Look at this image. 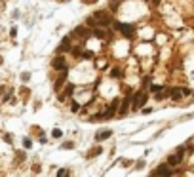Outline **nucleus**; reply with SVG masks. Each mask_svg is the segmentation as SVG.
Wrapping results in <instances>:
<instances>
[{
	"instance_id": "22",
	"label": "nucleus",
	"mask_w": 194,
	"mask_h": 177,
	"mask_svg": "<svg viewBox=\"0 0 194 177\" xmlns=\"http://www.w3.org/2000/svg\"><path fill=\"white\" fill-rule=\"evenodd\" d=\"M185 145H181V147H177V154H183V152H185Z\"/></svg>"
},
{
	"instance_id": "12",
	"label": "nucleus",
	"mask_w": 194,
	"mask_h": 177,
	"mask_svg": "<svg viewBox=\"0 0 194 177\" xmlns=\"http://www.w3.org/2000/svg\"><path fill=\"white\" fill-rule=\"evenodd\" d=\"M167 93L171 95V99H173V101H179V97H181V91L177 90V88H171V90L167 91Z\"/></svg>"
},
{
	"instance_id": "5",
	"label": "nucleus",
	"mask_w": 194,
	"mask_h": 177,
	"mask_svg": "<svg viewBox=\"0 0 194 177\" xmlns=\"http://www.w3.org/2000/svg\"><path fill=\"white\" fill-rule=\"evenodd\" d=\"M129 105H132V97H126V99L122 101V105H120V111H118V114H120V116H124V114L126 112H128V109H129Z\"/></svg>"
},
{
	"instance_id": "10",
	"label": "nucleus",
	"mask_w": 194,
	"mask_h": 177,
	"mask_svg": "<svg viewBox=\"0 0 194 177\" xmlns=\"http://www.w3.org/2000/svg\"><path fill=\"white\" fill-rule=\"evenodd\" d=\"M72 91H74V86H72V84H67V88H65V91H63L61 95H59V99H61V101H63V99H67V97H69V95H71Z\"/></svg>"
},
{
	"instance_id": "23",
	"label": "nucleus",
	"mask_w": 194,
	"mask_h": 177,
	"mask_svg": "<svg viewBox=\"0 0 194 177\" xmlns=\"http://www.w3.org/2000/svg\"><path fill=\"white\" fill-rule=\"evenodd\" d=\"M51 135H54V137H61V132H59V129H54V132H51Z\"/></svg>"
},
{
	"instance_id": "24",
	"label": "nucleus",
	"mask_w": 194,
	"mask_h": 177,
	"mask_svg": "<svg viewBox=\"0 0 194 177\" xmlns=\"http://www.w3.org/2000/svg\"><path fill=\"white\" fill-rule=\"evenodd\" d=\"M67 175V170H59L57 171V177H65Z\"/></svg>"
},
{
	"instance_id": "26",
	"label": "nucleus",
	"mask_w": 194,
	"mask_h": 177,
	"mask_svg": "<svg viewBox=\"0 0 194 177\" xmlns=\"http://www.w3.org/2000/svg\"><path fill=\"white\" fill-rule=\"evenodd\" d=\"M23 145H25V147L29 149V147H30V139H25V141H23Z\"/></svg>"
},
{
	"instance_id": "18",
	"label": "nucleus",
	"mask_w": 194,
	"mask_h": 177,
	"mask_svg": "<svg viewBox=\"0 0 194 177\" xmlns=\"http://www.w3.org/2000/svg\"><path fill=\"white\" fill-rule=\"evenodd\" d=\"M71 109H72V111H74V112H76V111H78V109H80V105H78V103H76V101H72V103H71Z\"/></svg>"
},
{
	"instance_id": "8",
	"label": "nucleus",
	"mask_w": 194,
	"mask_h": 177,
	"mask_svg": "<svg viewBox=\"0 0 194 177\" xmlns=\"http://www.w3.org/2000/svg\"><path fill=\"white\" fill-rule=\"evenodd\" d=\"M51 65H54L55 69H59V71H61V69H65V59H63V55H57L55 59L51 61Z\"/></svg>"
},
{
	"instance_id": "4",
	"label": "nucleus",
	"mask_w": 194,
	"mask_h": 177,
	"mask_svg": "<svg viewBox=\"0 0 194 177\" xmlns=\"http://www.w3.org/2000/svg\"><path fill=\"white\" fill-rule=\"evenodd\" d=\"M183 162V154H171V156H167V166H169V168H177V166H179Z\"/></svg>"
},
{
	"instance_id": "27",
	"label": "nucleus",
	"mask_w": 194,
	"mask_h": 177,
	"mask_svg": "<svg viewBox=\"0 0 194 177\" xmlns=\"http://www.w3.org/2000/svg\"><path fill=\"white\" fill-rule=\"evenodd\" d=\"M84 2H86V4H88V2H90V4H93V2H97V0H84Z\"/></svg>"
},
{
	"instance_id": "6",
	"label": "nucleus",
	"mask_w": 194,
	"mask_h": 177,
	"mask_svg": "<svg viewBox=\"0 0 194 177\" xmlns=\"http://www.w3.org/2000/svg\"><path fill=\"white\" fill-rule=\"evenodd\" d=\"M67 74H69V71H67V67H65V69H61V76L57 78V82H55V91H57V90H61L63 82L67 80Z\"/></svg>"
},
{
	"instance_id": "16",
	"label": "nucleus",
	"mask_w": 194,
	"mask_h": 177,
	"mask_svg": "<svg viewBox=\"0 0 194 177\" xmlns=\"http://www.w3.org/2000/svg\"><path fill=\"white\" fill-rule=\"evenodd\" d=\"M150 90H152L154 93H158V91H162V90H164V86H160V84H154V86H150Z\"/></svg>"
},
{
	"instance_id": "19",
	"label": "nucleus",
	"mask_w": 194,
	"mask_h": 177,
	"mask_svg": "<svg viewBox=\"0 0 194 177\" xmlns=\"http://www.w3.org/2000/svg\"><path fill=\"white\" fill-rule=\"evenodd\" d=\"M74 34H88V33H86V29H82V27H78V29L74 30Z\"/></svg>"
},
{
	"instance_id": "1",
	"label": "nucleus",
	"mask_w": 194,
	"mask_h": 177,
	"mask_svg": "<svg viewBox=\"0 0 194 177\" xmlns=\"http://www.w3.org/2000/svg\"><path fill=\"white\" fill-rule=\"evenodd\" d=\"M114 29H116V30H120V33H122L124 36H128V38H129V36H133V33H135V27H133V25H129V23H114Z\"/></svg>"
},
{
	"instance_id": "2",
	"label": "nucleus",
	"mask_w": 194,
	"mask_h": 177,
	"mask_svg": "<svg viewBox=\"0 0 194 177\" xmlns=\"http://www.w3.org/2000/svg\"><path fill=\"white\" fill-rule=\"evenodd\" d=\"M171 173H173V170H171L167 164H160L158 168H156V171H154V177L156 175H160V177H171Z\"/></svg>"
},
{
	"instance_id": "9",
	"label": "nucleus",
	"mask_w": 194,
	"mask_h": 177,
	"mask_svg": "<svg viewBox=\"0 0 194 177\" xmlns=\"http://www.w3.org/2000/svg\"><path fill=\"white\" fill-rule=\"evenodd\" d=\"M111 135H112L111 129H103V132H99V133L95 135V139H97V141H105V139H109Z\"/></svg>"
},
{
	"instance_id": "13",
	"label": "nucleus",
	"mask_w": 194,
	"mask_h": 177,
	"mask_svg": "<svg viewBox=\"0 0 194 177\" xmlns=\"http://www.w3.org/2000/svg\"><path fill=\"white\" fill-rule=\"evenodd\" d=\"M86 23H88V25H90V27H97V25H99L95 17H88V21H86Z\"/></svg>"
},
{
	"instance_id": "14",
	"label": "nucleus",
	"mask_w": 194,
	"mask_h": 177,
	"mask_svg": "<svg viewBox=\"0 0 194 177\" xmlns=\"http://www.w3.org/2000/svg\"><path fill=\"white\" fill-rule=\"evenodd\" d=\"M118 6H120V0H112V2H111V12H116Z\"/></svg>"
},
{
	"instance_id": "15",
	"label": "nucleus",
	"mask_w": 194,
	"mask_h": 177,
	"mask_svg": "<svg viewBox=\"0 0 194 177\" xmlns=\"http://www.w3.org/2000/svg\"><path fill=\"white\" fill-rule=\"evenodd\" d=\"M93 34H95L97 38H103V36H105V30H103V29H95V30H93Z\"/></svg>"
},
{
	"instance_id": "28",
	"label": "nucleus",
	"mask_w": 194,
	"mask_h": 177,
	"mask_svg": "<svg viewBox=\"0 0 194 177\" xmlns=\"http://www.w3.org/2000/svg\"><path fill=\"white\" fill-rule=\"evenodd\" d=\"M154 2H156V4H158V2H160V0H154Z\"/></svg>"
},
{
	"instance_id": "25",
	"label": "nucleus",
	"mask_w": 194,
	"mask_h": 177,
	"mask_svg": "<svg viewBox=\"0 0 194 177\" xmlns=\"http://www.w3.org/2000/svg\"><path fill=\"white\" fill-rule=\"evenodd\" d=\"M72 147H74L72 143H65V145H63V149H72Z\"/></svg>"
},
{
	"instance_id": "17",
	"label": "nucleus",
	"mask_w": 194,
	"mask_h": 177,
	"mask_svg": "<svg viewBox=\"0 0 194 177\" xmlns=\"http://www.w3.org/2000/svg\"><path fill=\"white\" fill-rule=\"evenodd\" d=\"M82 57H84V59H91V57H93V54H91V51H84V54H82Z\"/></svg>"
},
{
	"instance_id": "7",
	"label": "nucleus",
	"mask_w": 194,
	"mask_h": 177,
	"mask_svg": "<svg viewBox=\"0 0 194 177\" xmlns=\"http://www.w3.org/2000/svg\"><path fill=\"white\" fill-rule=\"evenodd\" d=\"M146 101H149V97H146V93H141V97H139V99L133 103V109H143Z\"/></svg>"
},
{
	"instance_id": "21",
	"label": "nucleus",
	"mask_w": 194,
	"mask_h": 177,
	"mask_svg": "<svg viewBox=\"0 0 194 177\" xmlns=\"http://www.w3.org/2000/svg\"><path fill=\"white\" fill-rule=\"evenodd\" d=\"M99 152H101V147H99V149H93V150H91V152H90V156H97Z\"/></svg>"
},
{
	"instance_id": "20",
	"label": "nucleus",
	"mask_w": 194,
	"mask_h": 177,
	"mask_svg": "<svg viewBox=\"0 0 194 177\" xmlns=\"http://www.w3.org/2000/svg\"><path fill=\"white\" fill-rule=\"evenodd\" d=\"M112 76H122V71L120 69H112Z\"/></svg>"
},
{
	"instance_id": "11",
	"label": "nucleus",
	"mask_w": 194,
	"mask_h": 177,
	"mask_svg": "<svg viewBox=\"0 0 194 177\" xmlns=\"http://www.w3.org/2000/svg\"><path fill=\"white\" fill-rule=\"evenodd\" d=\"M101 118H105V120H111V118H114V107H109L107 111L103 112V116Z\"/></svg>"
},
{
	"instance_id": "3",
	"label": "nucleus",
	"mask_w": 194,
	"mask_h": 177,
	"mask_svg": "<svg viewBox=\"0 0 194 177\" xmlns=\"http://www.w3.org/2000/svg\"><path fill=\"white\" fill-rule=\"evenodd\" d=\"M93 17L99 21V25H109V23H111V15H109L107 12H95V13H93Z\"/></svg>"
}]
</instances>
